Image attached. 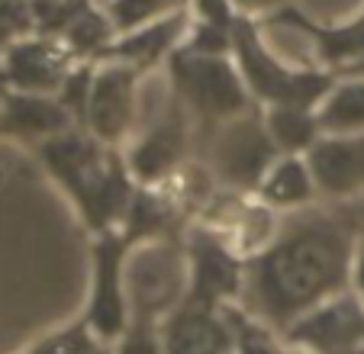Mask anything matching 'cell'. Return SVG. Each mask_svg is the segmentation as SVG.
<instances>
[{
  "instance_id": "6da1fadb",
  "label": "cell",
  "mask_w": 364,
  "mask_h": 354,
  "mask_svg": "<svg viewBox=\"0 0 364 354\" xmlns=\"http://www.w3.org/2000/svg\"><path fill=\"white\" fill-rule=\"evenodd\" d=\"M358 222L338 210H290L258 252L245 258L239 306L284 338L290 326L329 296L351 290Z\"/></svg>"
},
{
  "instance_id": "7a4b0ae2",
  "label": "cell",
  "mask_w": 364,
  "mask_h": 354,
  "mask_svg": "<svg viewBox=\"0 0 364 354\" xmlns=\"http://www.w3.org/2000/svg\"><path fill=\"white\" fill-rule=\"evenodd\" d=\"M36 158L81 210L84 225L94 235L119 229L136 193V177L113 145H103L84 126H71L36 145Z\"/></svg>"
},
{
  "instance_id": "3957f363",
  "label": "cell",
  "mask_w": 364,
  "mask_h": 354,
  "mask_svg": "<svg viewBox=\"0 0 364 354\" xmlns=\"http://www.w3.org/2000/svg\"><path fill=\"white\" fill-rule=\"evenodd\" d=\"M165 65L168 81H171V97L193 119L197 142L220 123L258 107L239 65L232 62V55H197L178 48Z\"/></svg>"
},
{
  "instance_id": "277c9868",
  "label": "cell",
  "mask_w": 364,
  "mask_h": 354,
  "mask_svg": "<svg viewBox=\"0 0 364 354\" xmlns=\"http://www.w3.org/2000/svg\"><path fill=\"white\" fill-rule=\"evenodd\" d=\"M232 62L239 65L258 107H319L336 87L338 75L329 68H290L264 45L262 23L239 14L232 23Z\"/></svg>"
},
{
  "instance_id": "5b68a950",
  "label": "cell",
  "mask_w": 364,
  "mask_h": 354,
  "mask_svg": "<svg viewBox=\"0 0 364 354\" xmlns=\"http://www.w3.org/2000/svg\"><path fill=\"white\" fill-rule=\"evenodd\" d=\"M203 168L229 193H258L264 174L281 158V149L271 139L264 113L258 107L220 123L197 142Z\"/></svg>"
},
{
  "instance_id": "8992f818",
  "label": "cell",
  "mask_w": 364,
  "mask_h": 354,
  "mask_svg": "<svg viewBox=\"0 0 364 354\" xmlns=\"http://www.w3.org/2000/svg\"><path fill=\"white\" fill-rule=\"evenodd\" d=\"M132 245L119 229H107L94 235L90 245V293L84 306V322L94 328L100 341L117 345L129 328V293H126V264Z\"/></svg>"
},
{
  "instance_id": "52a82bcc",
  "label": "cell",
  "mask_w": 364,
  "mask_h": 354,
  "mask_svg": "<svg viewBox=\"0 0 364 354\" xmlns=\"http://www.w3.org/2000/svg\"><path fill=\"white\" fill-rule=\"evenodd\" d=\"M187 254V303L223 309L226 303H239L245 284V254L213 225L197 222L184 232Z\"/></svg>"
},
{
  "instance_id": "ba28073f",
  "label": "cell",
  "mask_w": 364,
  "mask_h": 354,
  "mask_svg": "<svg viewBox=\"0 0 364 354\" xmlns=\"http://www.w3.org/2000/svg\"><path fill=\"white\" fill-rule=\"evenodd\" d=\"M197 149V129L187 109L178 100H168L165 113L132 142L126 164H129L136 184H165L168 177L187 168V158Z\"/></svg>"
},
{
  "instance_id": "9c48e42d",
  "label": "cell",
  "mask_w": 364,
  "mask_h": 354,
  "mask_svg": "<svg viewBox=\"0 0 364 354\" xmlns=\"http://www.w3.org/2000/svg\"><path fill=\"white\" fill-rule=\"evenodd\" d=\"M184 248L178 239L171 242H151L129 254L126 267V286H129V313H145L151 319L168 316L181 300H184Z\"/></svg>"
},
{
  "instance_id": "30bf717a",
  "label": "cell",
  "mask_w": 364,
  "mask_h": 354,
  "mask_svg": "<svg viewBox=\"0 0 364 354\" xmlns=\"http://www.w3.org/2000/svg\"><path fill=\"white\" fill-rule=\"evenodd\" d=\"M142 71L126 62H97L94 84H90L87 126L103 145L126 142L136 126V97Z\"/></svg>"
},
{
  "instance_id": "8fae6325",
  "label": "cell",
  "mask_w": 364,
  "mask_h": 354,
  "mask_svg": "<svg viewBox=\"0 0 364 354\" xmlns=\"http://www.w3.org/2000/svg\"><path fill=\"white\" fill-rule=\"evenodd\" d=\"M77 58L62 39L29 33L0 55V87L26 94H58Z\"/></svg>"
},
{
  "instance_id": "7c38bea8",
  "label": "cell",
  "mask_w": 364,
  "mask_h": 354,
  "mask_svg": "<svg viewBox=\"0 0 364 354\" xmlns=\"http://www.w3.org/2000/svg\"><path fill=\"white\" fill-rule=\"evenodd\" d=\"M287 345H300L313 354H342L364 345V296L358 290H342L309 309L284 332Z\"/></svg>"
},
{
  "instance_id": "4fadbf2b",
  "label": "cell",
  "mask_w": 364,
  "mask_h": 354,
  "mask_svg": "<svg viewBox=\"0 0 364 354\" xmlns=\"http://www.w3.org/2000/svg\"><path fill=\"white\" fill-rule=\"evenodd\" d=\"M319 197L345 203L364 193V132H323L306 151Z\"/></svg>"
},
{
  "instance_id": "5bb4252c",
  "label": "cell",
  "mask_w": 364,
  "mask_h": 354,
  "mask_svg": "<svg viewBox=\"0 0 364 354\" xmlns=\"http://www.w3.org/2000/svg\"><path fill=\"white\" fill-rule=\"evenodd\" d=\"M258 23H262V26H290V29H296V33H303L313 42V52H316V58L323 62V68L336 71V75L364 55V10L358 16H351L348 23L326 26V23L309 20L294 4H284L274 14L262 16Z\"/></svg>"
},
{
  "instance_id": "9a60e30c",
  "label": "cell",
  "mask_w": 364,
  "mask_h": 354,
  "mask_svg": "<svg viewBox=\"0 0 364 354\" xmlns=\"http://www.w3.org/2000/svg\"><path fill=\"white\" fill-rule=\"evenodd\" d=\"M159 335L165 354H232V332L216 306L181 300L168 316H161Z\"/></svg>"
},
{
  "instance_id": "2e32d148",
  "label": "cell",
  "mask_w": 364,
  "mask_h": 354,
  "mask_svg": "<svg viewBox=\"0 0 364 354\" xmlns=\"http://www.w3.org/2000/svg\"><path fill=\"white\" fill-rule=\"evenodd\" d=\"M187 29H191V10H181V14L151 20L139 29L119 33L110 45L103 48V55L97 62H126L136 71L149 75L155 65L168 62V58L178 52L184 36H187Z\"/></svg>"
},
{
  "instance_id": "e0dca14e",
  "label": "cell",
  "mask_w": 364,
  "mask_h": 354,
  "mask_svg": "<svg viewBox=\"0 0 364 354\" xmlns=\"http://www.w3.org/2000/svg\"><path fill=\"white\" fill-rule=\"evenodd\" d=\"M77 126L58 94H26L4 87L0 94V136L20 142H46L58 132Z\"/></svg>"
},
{
  "instance_id": "ac0fdd59",
  "label": "cell",
  "mask_w": 364,
  "mask_h": 354,
  "mask_svg": "<svg viewBox=\"0 0 364 354\" xmlns=\"http://www.w3.org/2000/svg\"><path fill=\"white\" fill-rule=\"evenodd\" d=\"M119 232L129 239L132 248L145 245V242H171L181 232V213L161 193L149 191L145 184H136V193L126 206Z\"/></svg>"
},
{
  "instance_id": "d6986e66",
  "label": "cell",
  "mask_w": 364,
  "mask_h": 354,
  "mask_svg": "<svg viewBox=\"0 0 364 354\" xmlns=\"http://www.w3.org/2000/svg\"><path fill=\"white\" fill-rule=\"evenodd\" d=\"M319 197L316 181H313V171L306 164V155H281L271 171L264 174L262 187H258V200L271 210H303V206H313Z\"/></svg>"
},
{
  "instance_id": "ffe728a7",
  "label": "cell",
  "mask_w": 364,
  "mask_h": 354,
  "mask_svg": "<svg viewBox=\"0 0 364 354\" xmlns=\"http://www.w3.org/2000/svg\"><path fill=\"white\" fill-rule=\"evenodd\" d=\"M264 123L281 155H306L313 142L323 136L316 107H296V103L264 107Z\"/></svg>"
},
{
  "instance_id": "44dd1931",
  "label": "cell",
  "mask_w": 364,
  "mask_h": 354,
  "mask_svg": "<svg viewBox=\"0 0 364 354\" xmlns=\"http://www.w3.org/2000/svg\"><path fill=\"white\" fill-rule=\"evenodd\" d=\"M316 113L323 132H364V77H338Z\"/></svg>"
},
{
  "instance_id": "7402d4cb",
  "label": "cell",
  "mask_w": 364,
  "mask_h": 354,
  "mask_svg": "<svg viewBox=\"0 0 364 354\" xmlns=\"http://www.w3.org/2000/svg\"><path fill=\"white\" fill-rule=\"evenodd\" d=\"M113 39H117V29H113L107 10L97 7V4L90 10H84L68 26V33L62 36V42L71 48V55L77 62H97L103 55V48L110 45Z\"/></svg>"
},
{
  "instance_id": "603a6c76",
  "label": "cell",
  "mask_w": 364,
  "mask_h": 354,
  "mask_svg": "<svg viewBox=\"0 0 364 354\" xmlns=\"http://www.w3.org/2000/svg\"><path fill=\"white\" fill-rule=\"evenodd\" d=\"M223 316L232 332V354H277L281 351V335L268 326V322L255 319L245 306L239 303H226Z\"/></svg>"
},
{
  "instance_id": "cb8c5ba5",
  "label": "cell",
  "mask_w": 364,
  "mask_h": 354,
  "mask_svg": "<svg viewBox=\"0 0 364 354\" xmlns=\"http://www.w3.org/2000/svg\"><path fill=\"white\" fill-rule=\"evenodd\" d=\"M181 10H191V0H110L107 4V16L117 36L145 26L151 20H161V16L181 14Z\"/></svg>"
},
{
  "instance_id": "d4e9b609",
  "label": "cell",
  "mask_w": 364,
  "mask_h": 354,
  "mask_svg": "<svg viewBox=\"0 0 364 354\" xmlns=\"http://www.w3.org/2000/svg\"><path fill=\"white\" fill-rule=\"evenodd\" d=\"M29 7H33V33L62 39L71 23L94 7V0H29Z\"/></svg>"
},
{
  "instance_id": "484cf974",
  "label": "cell",
  "mask_w": 364,
  "mask_h": 354,
  "mask_svg": "<svg viewBox=\"0 0 364 354\" xmlns=\"http://www.w3.org/2000/svg\"><path fill=\"white\" fill-rule=\"evenodd\" d=\"M100 345H110V341L97 338L94 328H90L87 322H84V316H81V319L71 322V326H65V328H58V332L39 338L26 354H87V351H94V348H100Z\"/></svg>"
},
{
  "instance_id": "4316f807",
  "label": "cell",
  "mask_w": 364,
  "mask_h": 354,
  "mask_svg": "<svg viewBox=\"0 0 364 354\" xmlns=\"http://www.w3.org/2000/svg\"><path fill=\"white\" fill-rule=\"evenodd\" d=\"M94 71L97 62H77L71 68V75L65 77L62 90H58V100L65 103V109L71 113L77 126H87V103H90V84H94Z\"/></svg>"
},
{
  "instance_id": "83f0119b",
  "label": "cell",
  "mask_w": 364,
  "mask_h": 354,
  "mask_svg": "<svg viewBox=\"0 0 364 354\" xmlns=\"http://www.w3.org/2000/svg\"><path fill=\"white\" fill-rule=\"evenodd\" d=\"M113 354H165V345H161L159 335V319H151L145 313H132L129 328L113 345Z\"/></svg>"
},
{
  "instance_id": "f1b7e54d",
  "label": "cell",
  "mask_w": 364,
  "mask_h": 354,
  "mask_svg": "<svg viewBox=\"0 0 364 354\" xmlns=\"http://www.w3.org/2000/svg\"><path fill=\"white\" fill-rule=\"evenodd\" d=\"M181 48L197 55H232V26H216V23L193 20L187 29Z\"/></svg>"
},
{
  "instance_id": "f546056e",
  "label": "cell",
  "mask_w": 364,
  "mask_h": 354,
  "mask_svg": "<svg viewBox=\"0 0 364 354\" xmlns=\"http://www.w3.org/2000/svg\"><path fill=\"white\" fill-rule=\"evenodd\" d=\"M29 33H33V7H29V0H0V55Z\"/></svg>"
},
{
  "instance_id": "4dcf8cb0",
  "label": "cell",
  "mask_w": 364,
  "mask_h": 354,
  "mask_svg": "<svg viewBox=\"0 0 364 354\" xmlns=\"http://www.w3.org/2000/svg\"><path fill=\"white\" fill-rule=\"evenodd\" d=\"M191 14L200 23H216V26H232L239 10L232 0H191Z\"/></svg>"
},
{
  "instance_id": "1f68e13d",
  "label": "cell",
  "mask_w": 364,
  "mask_h": 354,
  "mask_svg": "<svg viewBox=\"0 0 364 354\" xmlns=\"http://www.w3.org/2000/svg\"><path fill=\"white\" fill-rule=\"evenodd\" d=\"M232 4H235V10H239V14L255 16V20H262V16L274 14L277 7H284L287 0H232Z\"/></svg>"
},
{
  "instance_id": "d6a6232c",
  "label": "cell",
  "mask_w": 364,
  "mask_h": 354,
  "mask_svg": "<svg viewBox=\"0 0 364 354\" xmlns=\"http://www.w3.org/2000/svg\"><path fill=\"white\" fill-rule=\"evenodd\" d=\"M351 290H358L364 296V242L355 252V264H351Z\"/></svg>"
},
{
  "instance_id": "836d02e7",
  "label": "cell",
  "mask_w": 364,
  "mask_h": 354,
  "mask_svg": "<svg viewBox=\"0 0 364 354\" xmlns=\"http://www.w3.org/2000/svg\"><path fill=\"white\" fill-rule=\"evenodd\" d=\"M338 77H364V55L358 58V62H351L348 68L338 71Z\"/></svg>"
},
{
  "instance_id": "e575fe53",
  "label": "cell",
  "mask_w": 364,
  "mask_h": 354,
  "mask_svg": "<svg viewBox=\"0 0 364 354\" xmlns=\"http://www.w3.org/2000/svg\"><path fill=\"white\" fill-rule=\"evenodd\" d=\"M277 354H313V351H306V348H300V345H287V341H284Z\"/></svg>"
},
{
  "instance_id": "d590c367",
  "label": "cell",
  "mask_w": 364,
  "mask_h": 354,
  "mask_svg": "<svg viewBox=\"0 0 364 354\" xmlns=\"http://www.w3.org/2000/svg\"><path fill=\"white\" fill-rule=\"evenodd\" d=\"M342 354H364V345H358V348H348V351H342Z\"/></svg>"
},
{
  "instance_id": "8d00e7d4",
  "label": "cell",
  "mask_w": 364,
  "mask_h": 354,
  "mask_svg": "<svg viewBox=\"0 0 364 354\" xmlns=\"http://www.w3.org/2000/svg\"><path fill=\"white\" fill-rule=\"evenodd\" d=\"M0 94H4V87H0Z\"/></svg>"
}]
</instances>
